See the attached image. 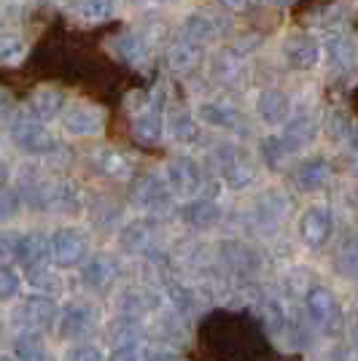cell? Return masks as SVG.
Here are the masks:
<instances>
[{
    "label": "cell",
    "instance_id": "cell-48",
    "mask_svg": "<svg viewBox=\"0 0 358 361\" xmlns=\"http://www.w3.org/2000/svg\"><path fill=\"white\" fill-rule=\"evenodd\" d=\"M0 361H11V359H6V356H0Z\"/></svg>",
    "mask_w": 358,
    "mask_h": 361
},
{
    "label": "cell",
    "instance_id": "cell-29",
    "mask_svg": "<svg viewBox=\"0 0 358 361\" xmlns=\"http://www.w3.org/2000/svg\"><path fill=\"white\" fill-rule=\"evenodd\" d=\"M167 133H170V137H175L178 143H195L197 137H199V127H197V119L189 111H175L167 119Z\"/></svg>",
    "mask_w": 358,
    "mask_h": 361
},
{
    "label": "cell",
    "instance_id": "cell-45",
    "mask_svg": "<svg viewBox=\"0 0 358 361\" xmlns=\"http://www.w3.org/2000/svg\"><path fill=\"white\" fill-rule=\"evenodd\" d=\"M251 3H254V0H224V6L232 8V11H245Z\"/></svg>",
    "mask_w": 358,
    "mask_h": 361
},
{
    "label": "cell",
    "instance_id": "cell-19",
    "mask_svg": "<svg viewBox=\"0 0 358 361\" xmlns=\"http://www.w3.org/2000/svg\"><path fill=\"white\" fill-rule=\"evenodd\" d=\"M197 116L199 121H205L208 127H216V130H226V133H240L242 124H240V114L232 106L226 103H199L197 108Z\"/></svg>",
    "mask_w": 358,
    "mask_h": 361
},
{
    "label": "cell",
    "instance_id": "cell-23",
    "mask_svg": "<svg viewBox=\"0 0 358 361\" xmlns=\"http://www.w3.org/2000/svg\"><path fill=\"white\" fill-rule=\"evenodd\" d=\"M180 219H183L189 226L208 229V226H213V224H218V221H221V208H218V202H213V200H195V202L183 205Z\"/></svg>",
    "mask_w": 358,
    "mask_h": 361
},
{
    "label": "cell",
    "instance_id": "cell-31",
    "mask_svg": "<svg viewBox=\"0 0 358 361\" xmlns=\"http://www.w3.org/2000/svg\"><path fill=\"white\" fill-rule=\"evenodd\" d=\"M350 16V0H340V3H331V6H323L318 14L310 16V22H315L318 27H326V30H334L337 25H342L345 19Z\"/></svg>",
    "mask_w": 358,
    "mask_h": 361
},
{
    "label": "cell",
    "instance_id": "cell-6",
    "mask_svg": "<svg viewBox=\"0 0 358 361\" xmlns=\"http://www.w3.org/2000/svg\"><path fill=\"white\" fill-rule=\"evenodd\" d=\"M87 256V235L73 226H62L49 238V259L57 267H75Z\"/></svg>",
    "mask_w": 358,
    "mask_h": 361
},
{
    "label": "cell",
    "instance_id": "cell-21",
    "mask_svg": "<svg viewBox=\"0 0 358 361\" xmlns=\"http://www.w3.org/2000/svg\"><path fill=\"white\" fill-rule=\"evenodd\" d=\"M65 111V92L60 90H38L30 97V116L38 121H51Z\"/></svg>",
    "mask_w": 358,
    "mask_h": 361
},
{
    "label": "cell",
    "instance_id": "cell-20",
    "mask_svg": "<svg viewBox=\"0 0 358 361\" xmlns=\"http://www.w3.org/2000/svg\"><path fill=\"white\" fill-rule=\"evenodd\" d=\"M297 186L302 192H315V189H323L326 180L331 178V162L326 157H313V159H304L297 167Z\"/></svg>",
    "mask_w": 358,
    "mask_h": 361
},
{
    "label": "cell",
    "instance_id": "cell-10",
    "mask_svg": "<svg viewBox=\"0 0 358 361\" xmlns=\"http://www.w3.org/2000/svg\"><path fill=\"white\" fill-rule=\"evenodd\" d=\"M321 133V124L313 114H299L283 124V133H280V143H283L285 154H297V151L307 149L315 137Z\"/></svg>",
    "mask_w": 358,
    "mask_h": 361
},
{
    "label": "cell",
    "instance_id": "cell-30",
    "mask_svg": "<svg viewBox=\"0 0 358 361\" xmlns=\"http://www.w3.org/2000/svg\"><path fill=\"white\" fill-rule=\"evenodd\" d=\"M108 334H111V337H116V348L119 345H135V343H140V337H143V326H140L135 318L121 316L108 326Z\"/></svg>",
    "mask_w": 358,
    "mask_h": 361
},
{
    "label": "cell",
    "instance_id": "cell-27",
    "mask_svg": "<svg viewBox=\"0 0 358 361\" xmlns=\"http://www.w3.org/2000/svg\"><path fill=\"white\" fill-rule=\"evenodd\" d=\"M14 353L19 361H49V348L38 331H22L14 343Z\"/></svg>",
    "mask_w": 358,
    "mask_h": 361
},
{
    "label": "cell",
    "instance_id": "cell-43",
    "mask_svg": "<svg viewBox=\"0 0 358 361\" xmlns=\"http://www.w3.org/2000/svg\"><path fill=\"white\" fill-rule=\"evenodd\" d=\"M16 235H0V262L3 259H14L16 256Z\"/></svg>",
    "mask_w": 358,
    "mask_h": 361
},
{
    "label": "cell",
    "instance_id": "cell-33",
    "mask_svg": "<svg viewBox=\"0 0 358 361\" xmlns=\"http://www.w3.org/2000/svg\"><path fill=\"white\" fill-rule=\"evenodd\" d=\"M116 0H78V14L90 22H103L113 14Z\"/></svg>",
    "mask_w": 358,
    "mask_h": 361
},
{
    "label": "cell",
    "instance_id": "cell-32",
    "mask_svg": "<svg viewBox=\"0 0 358 361\" xmlns=\"http://www.w3.org/2000/svg\"><path fill=\"white\" fill-rule=\"evenodd\" d=\"M27 44L16 32H0V65H14L25 57Z\"/></svg>",
    "mask_w": 358,
    "mask_h": 361
},
{
    "label": "cell",
    "instance_id": "cell-44",
    "mask_svg": "<svg viewBox=\"0 0 358 361\" xmlns=\"http://www.w3.org/2000/svg\"><path fill=\"white\" fill-rule=\"evenodd\" d=\"M143 361H178V359H175V353H170V350H156V353L146 356Z\"/></svg>",
    "mask_w": 358,
    "mask_h": 361
},
{
    "label": "cell",
    "instance_id": "cell-24",
    "mask_svg": "<svg viewBox=\"0 0 358 361\" xmlns=\"http://www.w3.org/2000/svg\"><path fill=\"white\" fill-rule=\"evenodd\" d=\"M323 49H326L328 62H331L334 68H340V71L350 68L358 57L356 41H353L350 35H345V32H334V35H328V41H326Z\"/></svg>",
    "mask_w": 358,
    "mask_h": 361
},
{
    "label": "cell",
    "instance_id": "cell-37",
    "mask_svg": "<svg viewBox=\"0 0 358 361\" xmlns=\"http://www.w3.org/2000/svg\"><path fill=\"white\" fill-rule=\"evenodd\" d=\"M22 208V197L14 189H0V221H11Z\"/></svg>",
    "mask_w": 358,
    "mask_h": 361
},
{
    "label": "cell",
    "instance_id": "cell-17",
    "mask_svg": "<svg viewBox=\"0 0 358 361\" xmlns=\"http://www.w3.org/2000/svg\"><path fill=\"white\" fill-rule=\"evenodd\" d=\"M180 32H183V41H192L197 46H205L210 41H216L221 35V22L213 14L205 11H195L180 22Z\"/></svg>",
    "mask_w": 358,
    "mask_h": 361
},
{
    "label": "cell",
    "instance_id": "cell-15",
    "mask_svg": "<svg viewBox=\"0 0 358 361\" xmlns=\"http://www.w3.org/2000/svg\"><path fill=\"white\" fill-rule=\"evenodd\" d=\"M116 275H119V262L111 254H97L84 264L81 281H84L92 291H105V288L116 281Z\"/></svg>",
    "mask_w": 358,
    "mask_h": 361
},
{
    "label": "cell",
    "instance_id": "cell-11",
    "mask_svg": "<svg viewBox=\"0 0 358 361\" xmlns=\"http://www.w3.org/2000/svg\"><path fill=\"white\" fill-rule=\"evenodd\" d=\"M331 229H334L331 211L323 208V205L307 208V211L302 213V219H299V235H302V240L307 243L310 248L326 245V240L331 238Z\"/></svg>",
    "mask_w": 358,
    "mask_h": 361
},
{
    "label": "cell",
    "instance_id": "cell-7",
    "mask_svg": "<svg viewBox=\"0 0 358 361\" xmlns=\"http://www.w3.org/2000/svg\"><path fill=\"white\" fill-rule=\"evenodd\" d=\"M130 200L143 211H167L173 205V192L167 189L162 176L146 173L143 178H137L130 189Z\"/></svg>",
    "mask_w": 358,
    "mask_h": 361
},
{
    "label": "cell",
    "instance_id": "cell-14",
    "mask_svg": "<svg viewBox=\"0 0 358 361\" xmlns=\"http://www.w3.org/2000/svg\"><path fill=\"white\" fill-rule=\"evenodd\" d=\"M16 262L22 267H27V272L44 270L49 262V238L41 232H30V235H19L16 240Z\"/></svg>",
    "mask_w": 358,
    "mask_h": 361
},
{
    "label": "cell",
    "instance_id": "cell-13",
    "mask_svg": "<svg viewBox=\"0 0 358 361\" xmlns=\"http://www.w3.org/2000/svg\"><path fill=\"white\" fill-rule=\"evenodd\" d=\"M92 165L97 173H103L113 180H127L135 173V159L127 151L119 149H97L92 154Z\"/></svg>",
    "mask_w": 358,
    "mask_h": 361
},
{
    "label": "cell",
    "instance_id": "cell-26",
    "mask_svg": "<svg viewBox=\"0 0 358 361\" xmlns=\"http://www.w3.org/2000/svg\"><path fill=\"white\" fill-rule=\"evenodd\" d=\"M111 49L119 60L130 62V65L146 60V54H149V44L140 32H121L116 38H111Z\"/></svg>",
    "mask_w": 358,
    "mask_h": 361
},
{
    "label": "cell",
    "instance_id": "cell-2",
    "mask_svg": "<svg viewBox=\"0 0 358 361\" xmlns=\"http://www.w3.org/2000/svg\"><path fill=\"white\" fill-rule=\"evenodd\" d=\"M216 159H218L221 178H224V183L229 189L242 192V189H248V186L254 183V178H256L254 165H251L248 154L242 149H237L235 143H221V146L216 149Z\"/></svg>",
    "mask_w": 358,
    "mask_h": 361
},
{
    "label": "cell",
    "instance_id": "cell-41",
    "mask_svg": "<svg viewBox=\"0 0 358 361\" xmlns=\"http://www.w3.org/2000/svg\"><path fill=\"white\" fill-rule=\"evenodd\" d=\"M264 318H267V324H269V329L272 331L283 329L285 313L280 310V305H278V302H267V305H264Z\"/></svg>",
    "mask_w": 358,
    "mask_h": 361
},
{
    "label": "cell",
    "instance_id": "cell-40",
    "mask_svg": "<svg viewBox=\"0 0 358 361\" xmlns=\"http://www.w3.org/2000/svg\"><path fill=\"white\" fill-rule=\"evenodd\" d=\"M108 361H143V348H140V343L113 348V353H111Z\"/></svg>",
    "mask_w": 358,
    "mask_h": 361
},
{
    "label": "cell",
    "instance_id": "cell-4",
    "mask_svg": "<svg viewBox=\"0 0 358 361\" xmlns=\"http://www.w3.org/2000/svg\"><path fill=\"white\" fill-rule=\"evenodd\" d=\"M304 307H307V316L315 326L326 334H337L340 326H342V310H340V302L334 300V294L323 286H313L307 291V300H304Z\"/></svg>",
    "mask_w": 358,
    "mask_h": 361
},
{
    "label": "cell",
    "instance_id": "cell-38",
    "mask_svg": "<svg viewBox=\"0 0 358 361\" xmlns=\"http://www.w3.org/2000/svg\"><path fill=\"white\" fill-rule=\"evenodd\" d=\"M328 135L334 137V140L337 137L342 140V137L350 135V121H347V116H345L342 111H331L328 114Z\"/></svg>",
    "mask_w": 358,
    "mask_h": 361
},
{
    "label": "cell",
    "instance_id": "cell-18",
    "mask_svg": "<svg viewBox=\"0 0 358 361\" xmlns=\"http://www.w3.org/2000/svg\"><path fill=\"white\" fill-rule=\"evenodd\" d=\"M283 54H285V62H288L294 71H310V68H315V65L321 62L323 49H321V44L313 41V38H294V41L285 44Z\"/></svg>",
    "mask_w": 358,
    "mask_h": 361
},
{
    "label": "cell",
    "instance_id": "cell-47",
    "mask_svg": "<svg viewBox=\"0 0 358 361\" xmlns=\"http://www.w3.org/2000/svg\"><path fill=\"white\" fill-rule=\"evenodd\" d=\"M269 3H275V6H288L291 0H269Z\"/></svg>",
    "mask_w": 358,
    "mask_h": 361
},
{
    "label": "cell",
    "instance_id": "cell-25",
    "mask_svg": "<svg viewBox=\"0 0 358 361\" xmlns=\"http://www.w3.org/2000/svg\"><path fill=\"white\" fill-rule=\"evenodd\" d=\"M49 208L62 213H75L81 208V192L73 180H51L49 186Z\"/></svg>",
    "mask_w": 358,
    "mask_h": 361
},
{
    "label": "cell",
    "instance_id": "cell-16",
    "mask_svg": "<svg viewBox=\"0 0 358 361\" xmlns=\"http://www.w3.org/2000/svg\"><path fill=\"white\" fill-rule=\"evenodd\" d=\"M94 326V307L84 302H73L62 310L60 316V337L62 340H78Z\"/></svg>",
    "mask_w": 358,
    "mask_h": 361
},
{
    "label": "cell",
    "instance_id": "cell-35",
    "mask_svg": "<svg viewBox=\"0 0 358 361\" xmlns=\"http://www.w3.org/2000/svg\"><path fill=\"white\" fill-rule=\"evenodd\" d=\"M22 288V278L14 267L0 264V300H14Z\"/></svg>",
    "mask_w": 358,
    "mask_h": 361
},
{
    "label": "cell",
    "instance_id": "cell-8",
    "mask_svg": "<svg viewBox=\"0 0 358 361\" xmlns=\"http://www.w3.org/2000/svg\"><path fill=\"white\" fill-rule=\"evenodd\" d=\"M62 127H65V133H70L75 137L100 135L105 127V114L90 103H75V106L62 111Z\"/></svg>",
    "mask_w": 358,
    "mask_h": 361
},
{
    "label": "cell",
    "instance_id": "cell-36",
    "mask_svg": "<svg viewBox=\"0 0 358 361\" xmlns=\"http://www.w3.org/2000/svg\"><path fill=\"white\" fill-rule=\"evenodd\" d=\"M261 154H264V159H267L269 167H280L283 165V159L288 157L278 135H269L261 140Z\"/></svg>",
    "mask_w": 358,
    "mask_h": 361
},
{
    "label": "cell",
    "instance_id": "cell-39",
    "mask_svg": "<svg viewBox=\"0 0 358 361\" xmlns=\"http://www.w3.org/2000/svg\"><path fill=\"white\" fill-rule=\"evenodd\" d=\"M167 297H170V302L178 307L180 313L192 310V297H189V291L183 286H178V283H167Z\"/></svg>",
    "mask_w": 358,
    "mask_h": 361
},
{
    "label": "cell",
    "instance_id": "cell-5",
    "mask_svg": "<svg viewBox=\"0 0 358 361\" xmlns=\"http://www.w3.org/2000/svg\"><path fill=\"white\" fill-rule=\"evenodd\" d=\"M164 183L173 197H195L202 189V170L192 157H175L164 165Z\"/></svg>",
    "mask_w": 358,
    "mask_h": 361
},
{
    "label": "cell",
    "instance_id": "cell-46",
    "mask_svg": "<svg viewBox=\"0 0 358 361\" xmlns=\"http://www.w3.org/2000/svg\"><path fill=\"white\" fill-rule=\"evenodd\" d=\"M6 180H8V167L0 162V189H6Z\"/></svg>",
    "mask_w": 358,
    "mask_h": 361
},
{
    "label": "cell",
    "instance_id": "cell-28",
    "mask_svg": "<svg viewBox=\"0 0 358 361\" xmlns=\"http://www.w3.org/2000/svg\"><path fill=\"white\" fill-rule=\"evenodd\" d=\"M151 226L146 221H132L119 232V245L127 254H143L149 248Z\"/></svg>",
    "mask_w": 358,
    "mask_h": 361
},
{
    "label": "cell",
    "instance_id": "cell-3",
    "mask_svg": "<svg viewBox=\"0 0 358 361\" xmlns=\"http://www.w3.org/2000/svg\"><path fill=\"white\" fill-rule=\"evenodd\" d=\"M132 135L143 146H156L164 135V92L156 90L132 116Z\"/></svg>",
    "mask_w": 358,
    "mask_h": 361
},
{
    "label": "cell",
    "instance_id": "cell-42",
    "mask_svg": "<svg viewBox=\"0 0 358 361\" xmlns=\"http://www.w3.org/2000/svg\"><path fill=\"white\" fill-rule=\"evenodd\" d=\"M68 361H105V356L100 353V348L94 345H78L68 353Z\"/></svg>",
    "mask_w": 358,
    "mask_h": 361
},
{
    "label": "cell",
    "instance_id": "cell-34",
    "mask_svg": "<svg viewBox=\"0 0 358 361\" xmlns=\"http://www.w3.org/2000/svg\"><path fill=\"white\" fill-rule=\"evenodd\" d=\"M337 264L345 275H353L358 278V238H347L340 245V254H337Z\"/></svg>",
    "mask_w": 358,
    "mask_h": 361
},
{
    "label": "cell",
    "instance_id": "cell-12",
    "mask_svg": "<svg viewBox=\"0 0 358 361\" xmlns=\"http://www.w3.org/2000/svg\"><path fill=\"white\" fill-rule=\"evenodd\" d=\"M256 116L267 127H283L291 119V100L283 90H261L256 97Z\"/></svg>",
    "mask_w": 358,
    "mask_h": 361
},
{
    "label": "cell",
    "instance_id": "cell-22",
    "mask_svg": "<svg viewBox=\"0 0 358 361\" xmlns=\"http://www.w3.org/2000/svg\"><path fill=\"white\" fill-rule=\"evenodd\" d=\"M202 57H205L202 46L192 44V41H183V38L167 49V62H170V68L178 71V73H192L195 68H199Z\"/></svg>",
    "mask_w": 358,
    "mask_h": 361
},
{
    "label": "cell",
    "instance_id": "cell-9",
    "mask_svg": "<svg viewBox=\"0 0 358 361\" xmlns=\"http://www.w3.org/2000/svg\"><path fill=\"white\" fill-rule=\"evenodd\" d=\"M14 321L25 331L49 329V326L57 321V305H54V300L38 297V294H35V297H27V300L16 307Z\"/></svg>",
    "mask_w": 358,
    "mask_h": 361
},
{
    "label": "cell",
    "instance_id": "cell-1",
    "mask_svg": "<svg viewBox=\"0 0 358 361\" xmlns=\"http://www.w3.org/2000/svg\"><path fill=\"white\" fill-rule=\"evenodd\" d=\"M11 140H14L16 149H22L25 154H32V157H44V154H51L57 151V137L49 133L44 121H38L30 114H22L11 121Z\"/></svg>",
    "mask_w": 358,
    "mask_h": 361
}]
</instances>
